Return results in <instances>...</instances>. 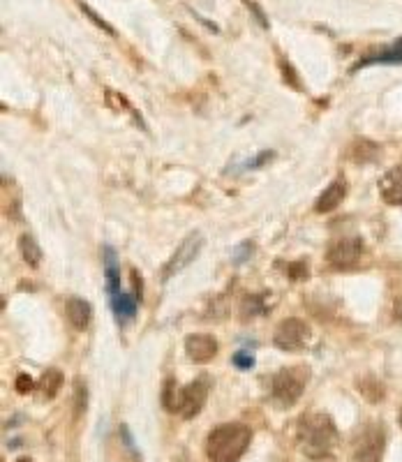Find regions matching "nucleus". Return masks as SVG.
I'll list each match as a JSON object with an SVG mask.
<instances>
[{
    "label": "nucleus",
    "instance_id": "obj_24",
    "mask_svg": "<svg viewBox=\"0 0 402 462\" xmlns=\"http://www.w3.org/2000/svg\"><path fill=\"white\" fill-rule=\"evenodd\" d=\"M19 462H30V460H28V458H21Z\"/></svg>",
    "mask_w": 402,
    "mask_h": 462
},
{
    "label": "nucleus",
    "instance_id": "obj_18",
    "mask_svg": "<svg viewBox=\"0 0 402 462\" xmlns=\"http://www.w3.org/2000/svg\"><path fill=\"white\" fill-rule=\"evenodd\" d=\"M234 365H239L241 370H248V368H252V365H255V356L246 354V352L234 354Z\"/></svg>",
    "mask_w": 402,
    "mask_h": 462
},
{
    "label": "nucleus",
    "instance_id": "obj_1",
    "mask_svg": "<svg viewBox=\"0 0 402 462\" xmlns=\"http://www.w3.org/2000/svg\"><path fill=\"white\" fill-rule=\"evenodd\" d=\"M298 446L310 460H324L337 444V428L328 414H305L298 421Z\"/></svg>",
    "mask_w": 402,
    "mask_h": 462
},
{
    "label": "nucleus",
    "instance_id": "obj_8",
    "mask_svg": "<svg viewBox=\"0 0 402 462\" xmlns=\"http://www.w3.org/2000/svg\"><path fill=\"white\" fill-rule=\"evenodd\" d=\"M361 254H363V241L361 238H340L328 248V261L335 268H349L361 259Z\"/></svg>",
    "mask_w": 402,
    "mask_h": 462
},
{
    "label": "nucleus",
    "instance_id": "obj_22",
    "mask_svg": "<svg viewBox=\"0 0 402 462\" xmlns=\"http://www.w3.org/2000/svg\"><path fill=\"white\" fill-rule=\"evenodd\" d=\"M396 317L402 322V296L396 298Z\"/></svg>",
    "mask_w": 402,
    "mask_h": 462
},
{
    "label": "nucleus",
    "instance_id": "obj_19",
    "mask_svg": "<svg viewBox=\"0 0 402 462\" xmlns=\"http://www.w3.org/2000/svg\"><path fill=\"white\" fill-rule=\"evenodd\" d=\"M259 310H262V308H259V298H257V296H255V298H246V301H243V317H246V319L250 317V312H252V315H257Z\"/></svg>",
    "mask_w": 402,
    "mask_h": 462
},
{
    "label": "nucleus",
    "instance_id": "obj_3",
    "mask_svg": "<svg viewBox=\"0 0 402 462\" xmlns=\"http://www.w3.org/2000/svg\"><path fill=\"white\" fill-rule=\"evenodd\" d=\"M206 397H208L206 379H196L183 388H176L173 381H167V388L162 393V402L169 411L180 414L183 418H194L203 409V404H206Z\"/></svg>",
    "mask_w": 402,
    "mask_h": 462
},
{
    "label": "nucleus",
    "instance_id": "obj_13",
    "mask_svg": "<svg viewBox=\"0 0 402 462\" xmlns=\"http://www.w3.org/2000/svg\"><path fill=\"white\" fill-rule=\"evenodd\" d=\"M366 65H402V37L396 39L391 46H386L384 51L366 55V58L356 65V70L366 67Z\"/></svg>",
    "mask_w": 402,
    "mask_h": 462
},
{
    "label": "nucleus",
    "instance_id": "obj_10",
    "mask_svg": "<svg viewBox=\"0 0 402 462\" xmlns=\"http://www.w3.org/2000/svg\"><path fill=\"white\" fill-rule=\"evenodd\" d=\"M380 194L389 206H402V164L393 166L380 178Z\"/></svg>",
    "mask_w": 402,
    "mask_h": 462
},
{
    "label": "nucleus",
    "instance_id": "obj_5",
    "mask_svg": "<svg viewBox=\"0 0 402 462\" xmlns=\"http://www.w3.org/2000/svg\"><path fill=\"white\" fill-rule=\"evenodd\" d=\"M273 342L282 352H298V349H303L310 342V326L303 319H298V317L282 319L278 329H275Z\"/></svg>",
    "mask_w": 402,
    "mask_h": 462
},
{
    "label": "nucleus",
    "instance_id": "obj_16",
    "mask_svg": "<svg viewBox=\"0 0 402 462\" xmlns=\"http://www.w3.org/2000/svg\"><path fill=\"white\" fill-rule=\"evenodd\" d=\"M42 388H44V393L49 395V397H53L58 393V388L62 386V374L58 372V370H49V372H44V377H42Z\"/></svg>",
    "mask_w": 402,
    "mask_h": 462
},
{
    "label": "nucleus",
    "instance_id": "obj_11",
    "mask_svg": "<svg viewBox=\"0 0 402 462\" xmlns=\"http://www.w3.org/2000/svg\"><path fill=\"white\" fill-rule=\"evenodd\" d=\"M65 315H67L69 324H72L76 331H86V329H88V324H91V317H93L91 303L83 301V298H79V296L67 298Z\"/></svg>",
    "mask_w": 402,
    "mask_h": 462
},
{
    "label": "nucleus",
    "instance_id": "obj_12",
    "mask_svg": "<svg viewBox=\"0 0 402 462\" xmlns=\"http://www.w3.org/2000/svg\"><path fill=\"white\" fill-rule=\"evenodd\" d=\"M347 197V183L344 180H333L330 185L321 192V197L314 204V211L317 213H330L335 211L337 206L342 204V199Z\"/></svg>",
    "mask_w": 402,
    "mask_h": 462
},
{
    "label": "nucleus",
    "instance_id": "obj_23",
    "mask_svg": "<svg viewBox=\"0 0 402 462\" xmlns=\"http://www.w3.org/2000/svg\"><path fill=\"white\" fill-rule=\"evenodd\" d=\"M398 421H400V425H402V407H400V414H398Z\"/></svg>",
    "mask_w": 402,
    "mask_h": 462
},
{
    "label": "nucleus",
    "instance_id": "obj_7",
    "mask_svg": "<svg viewBox=\"0 0 402 462\" xmlns=\"http://www.w3.org/2000/svg\"><path fill=\"white\" fill-rule=\"evenodd\" d=\"M384 428L382 425H368L363 433L359 435L354 453H356L359 462H380L384 453Z\"/></svg>",
    "mask_w": 402,
    "mask_h": 462
},
{
    "label": "nucleus",
    "instance_id": "obj_20",
    "mask_svg": "<svg viewBox=\"0 0 402 462\" xmlns=\"http://www.w3.org/2000/svg\"><path fill=\"white\" fill-rule=\"evenodd\" d=\"M246 5L250 7V12H255V17H257V21H259V23H262V26L266 28V26H268V21H266V14H264L262 10H259V5L255 3V0H246Z\"/></svg>",
    "mask_w": 402,
    "mask_h": 462
},
{
    "label": "nucleus",
    "instance_id": "obj_21",
    "mask_svg": "<svg viewBox=\"0 0 402 462\" xmlns=\"http://www.w3.org/2000/svg\"><path fill=\"white\" fill-rule=\"evenodd\" d=\"M30 388H33V381L28 379V374H21L17 379V391L19 393H30Z\"/></svg>",
    "mask_w": 402,
    "mask_h": 462
},
{
    "label": "nucleus",
    "instance_id": "obj_17",
    "mask_svg": "<svg viewBox=\"0 0 402 462\" xmlns=\"http://www.w3.org/2000/svg\"><path fill=\"white\" fill-rule=\"evenodd\" d=\"M359 148L363 150V153H359V155H351V157H354V160H356V162H373L375 157H377L375 153H368V150H375V148H377L375 143H370V141H359Z\"/></svg>",
    "mask_w": 402,
    "mask_h": 462
},
{
    "label": "nucleus",
    "instance_id": "obj_15",
    "mask_svg": "<svg viewBox=\"0 0 402 462\" xmlns=\"http://www.w3.org/2000/svg\"><path fill=\"white\" fill-rule=\"evenodd\" d=\"M19 250H21V257L26 264L30 266H39V261H42V250H39L37 241L30 234H23L19 238Z\"/></svg>",
    "mask_w": 402,
    "mask_h": 462
},
{
    "label": "nucleus",
    "instance_id": "obj_6",
    "mask_svg": "<svg viewBox=\"0 0 402 462\" xmlns=\"http://www.w3.org/2000/svg\"><path fill=\"white\" fill-rule=\"evenodd\" d=\"M203 248V236L199 231H192L190 236H185V241L178 245V250L171 254V259L164 264V270H162V280H169L176 273H180L183 268H187L192 264V261L199 257V252Z\"/></svg>",
    "mask_w": 402,
    "mask_h": 462
},
{
    "label": "nucleus",
    "instance_id": "obj_14",
    "mask_svg": "<svg viewBox=\"0 0 402 462\" xmlns=\"http://www.w3.org/2000/svg\"><path fill=\"white\" fill-rule=\"evenodd\" d=\"M139 296L137 293H116V296H112V310L116 315L118 324H125L134 319V315H137V305H139Z\"/></svg>",
    "mask_w": 402,
    "mask_h": 462
},
{
    "label": "nucleus",
    "instance_id": "obj_2",
    "mask_svg": "<svg viewBox=\"0 0 402 462\" xmlns=\"http://www.w3.org/2000/svg\"><path fill=\"white\" fill-rule=\"evenodd\" d=\"M252 442V430L243 423H225L217 425L208 435L206 456L210 462H236L248 451Z\"/></svg>",
    "mask_w": 402,
    "mask_h": 462
},
{
    "label": "nucleus",
    "instance_id": "obj_9",
    "mask_svg": "<svg viewBox=\"0 0 402 462\" xmlns=\"http://www.w3.org/2000/svg\"><path fill=\"white\" fill-rule=\"evenodd\" d=\"M185 352L194 363H208L217 354V342L213 336H206V333H196V336H187Z\"/></svg>",
    "mask_w": 402,
    "mask_h": 462
},
{
    "label": "nucleus",
    "instance_id": "obj_4",
    "mask_svg": "<svg viewBox=\"0 0 402 462\" xmlns=\"http://www.w3.org/2000/svg\"><path fill=\"white\" fill-rule=\"evenodd\" d=\"M307 377H310V370H307L305 365H291V368L280 370L271 381L273 400L278 402L280 407H291V404H296L305 391Z\"/></svg>",
    "mask_w": 402,
    "mask_h": 462
}]
</instances>
